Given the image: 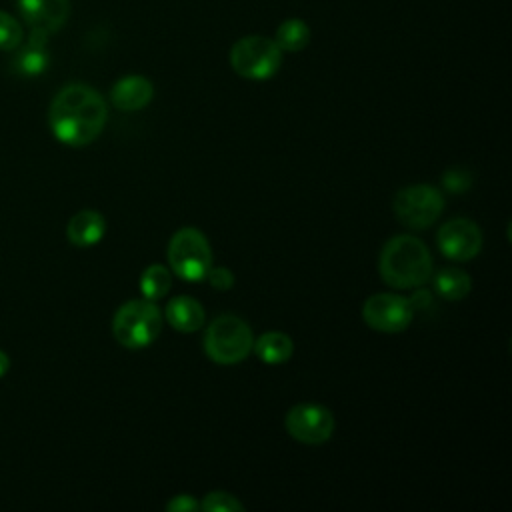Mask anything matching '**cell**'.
Instances as JSON below:
<instances>
[{
	"mask_svg": "<svg viewBox=\"0 0 512 512\" xmlns=\"http://www.w3.org/2000/svg\"><path fill=\"white\" fill-rule=\"evenodd\" d=\"M108 120V106L88 84H68L50 102L48 124L56 140L80 148L92 144Z\"/></svg>",
	"mask_w": 512,
	"mask_h": 512,
	"instance_id": "obj_1",
	"label": "cell"
},
{
	"mask_svg": "<svg viewBox=\"0 0 512 512\" xmlns=\"http://www.w3.org/2000/svg\"><path fill=\"white\" fill-rule=\"evenodd\" d=\"M432 268L434 262L428 246L412 234L392 236L378 256L380 278L396 290L424 286L432 276Z\"/></svg>",
	"mask_w": 512,
	"mask_h": 512,
	"instance_id": "obj_2",
	"label": "cell"
},
{
	"mask_svg": "<svg viewBox=\"0 0 512 512\" xmlns=\"http://www.w3.org/2000/svg\"><path fill=\"white\" fill-rule=\"evenodd\" d=\"M164 316L156 302L136 298L124 302L112 316V334L128 350L150 346L162 332Z\"/></svg>",
	"mask_w": 512,
	"mask_h": 512,
	"instance_id": "obj_3",
	"label": "cell"
},
{
	"mask_svg": "<svg viewBox=\"0 0 512 512\" xmlns=\"http://www.w3.org/2000/svg\"><path fill=\"white\" fill-rule=\"evenodd\" d=\"M202 344L212 362L232 366L252 352L254 332L240 316L220 314L208 324Z\"/></svg>",
	"mask_w": 512,
	"mask_h": 512,
	"instance_id": "obj_4",
	"label": "cell"
},
{
	"mask_svg": "<svg viewBox=\"0 0 512 512\" xmlns=\"http://www.w3.org/2000/svg\"><path fill=\"white\" fill-rule=\"evenodd\" d=\"M168 268L186 282L204 280L212 268V248L208 238L192 226L176 230L168 242Z\"/></svg>",
	"mask_w": 512,
	"mask_h": 512,
	"instance_id": "obj_5",
	"label": "cell"
},
{
	"mask_svg": "<svg viewBox=\"0 0 512 512\" xmlns=\"http://www.w3.org/2000/svg\"><path fill=\"white\" fill-rule=\"evenodd\" d=\"M282 64V50L272 38L250 34L230 48L232 70L246 80H268Z\"/></svg>",
	"mask_w": 512,
	"mask_h": 512,
	"instance_id": "obj_6",
	"label": "cell"
},
{
	"mask_svg": "<svg viewBox=\"0 0 512 512\" xmlns=\"http://www.w3.org/2000/svg\"><path fill=\"white\" fill-rule=\"evenodd\" d=\"M392 210L406 228L426 230L444 212V194L432 184H410L396 192Z\"/></svg>",
	"mask_w": 512,
	"mask_h": 512,
	"instance_id": "obj_7",
	"label": "cell"
},
{
	"mask_svg": "<svg viewBox=\"0 0 512 512\" xmlns=\"http://www.w3.org/2000/svg\"><path fill=\"white\" fill-rule=\"evenodd\" d=\"M414 318V306L408 296L398 292H378L364 300L362 320L376 332L400 334Z\"/></svg>",
	"mask_w": 512,
	"mask_h": 512,
	"instance_id": "obj_8",
	"label": "cell"
},
{
	"mask_svg": "<svg viewBox=\"0 0 512 512\" xmlns=\"http://www.w3.org/2000/svg\"><path fill=\"white\" fill-rule=\"evenodd\" d=\"M284 428L290 438L300 444L320 446L328 442L336 430L334 414L316 402L294 404L284 416Z\"/></svg>",
	"mask_w": 512,
	"mask_h": 512,
	"instance_id": "obj_9",
	"label": "cell"
},
{
	"mask_svg": "<svg viewBox=\"0 0 512 512\" xmlns=\"http://www.w3.org/2000/svg\"><path fill=\"white\" fill-rule=\"evenodd\" d=\"M438 250L456 262L472 260L482 250V230L480 226L464 216L446 220L436 232Z\"/></svg>",
	"mask_w": 512,
	"mask_h": 512,
	"instance_id": "obj_10",
	"label": "cell"
},
{
	"mask_svg": "<svg viewBox=\"0 0 512 512\" xmlns=\"http://www.w3.org/2000/svg\"><path fill=\"white\" fill-rule=\"evenodd\" d=\"M16 4L30 28L48 36L58 32L70 14V0H16Z\"/></svg>",
	"mask_w": 512,
	"mask_h": 512,
	"instance_id": "obj_11",
	"label": "cell"
},
{
	"mask_svg": "<svg viewBox=\"0 0 512 512\" xmlns=\"http://www.w3.org/2000/svg\"><path fill=\"white\" fill-rule=\"evenodd\" d=\"M154 98V86L148 78L130 74L114 82L110 88V102L120 112H138Z\"/></svg>",
	"mask_w": 512,
	"mask_h": 512,
	"instance_id": "obj_12",
	"label": "cell"
},
{
	"mask_svg": "<svg viewBox=\"0 0 512 512\" xmlns=\"http://www.w3.org/2000/svg\"><path fill=\"white\" fill-rule=\"evenodd\" d=\"M162 316L174 330H178L182 334L198 332L206 322V312H204V306L200 304V300H196L194 296H186V294L174 296L166 304Z\"/></svg>",
	"mask_w": 512,
	"mask_h": 512,
	"instance_id": "obj_13",
	"label": "cell"
},
{
	"mask_svg": "<svg viewBox=\"0 0 512 512\" xmlns=\"http://www.w3.org/2000/svg\"><path fill=\"white\" fill-rule=\"evenodd\" d=\"M106 234V220L100 212L96 210H80L76 212L66 226V238L70 240V244L80 246V248H88L98 244Z\"/></svg>",
	"mask_w": 512,
	"mask_h": 512,
	"instance_id": "obj_14",
	"label": "cell"
},
{
	"mask_svg": "<svg viewBox=\"0 0 512 512\" xmlns=\"http://www.w3.org/2000/svg\"><path fill=\"white\" fill-rule=\"evenodd\" d=\"M252 352L264 362V364H282L292 358L294 354V342L288 334L270 330L254 338Z\"/></svg>",
	"mask_w": 512,
	"mask_h": 512,
	"instance_id": "obj_15",
	"label": "cell"
},
{
	"mask_svg": "<svg viewBox=\"0 0 512 512\" xmlns=\"http://www.w3.org/2000/svg\"><path fill=\"white\" fill-rule=\"evenodd\" d=\"M46 38L48 34L40 30H32L26 46L16 56V68L24 76H38L48 66V52H46Z\"/></svg>",
	"mask_w": 512,
	"mask_h": 512,
	"instance_id": "obj_16",
	"label": "cell"
},
{
	"mask_svg": "<svg viewBox=\"0 0 512 512\" xmlns=\"http://www.w3.org/2000/svg\"><path fill=\"white\" fill-rule=\"evenodd\" d=\"M430 278H432L434 292L450 302L466 298L472 290V278L460 268H442Z\"/></svg>",
	"mask_w": 512,
	"mask_h": 512,
	"instance_id": "obj_17",
	"label": "cell"
},
{
	"mask_svg": "<svg viewBox=\"0 0 512 512\" xmlns=\"http://www.w3.org/2000/svg\"><path fill=\"white\" fill-rule=\"evenodd\" d=\"M140 292L146 300H160L170 292L172 286V270L164 264H150L140 274Z\"/></svg>",
	"mask_w": 512,
	"mask_h": 512,
	"instance_id": "obj_18",
	"label": "cell"
},
{
	"mask_svg": "<svg viewBox=\"0 0 512 512\" xmlns=\"http://www.w3.org/2000/svg\"><path fill=\"white\" fill-rule=\"evenodd\" d=\"M274 42L282 52H300L310 42V28L300 18H288L276 28Z\"/></svg>",
	"mask_w": 512,
	"mask_h": 512,
	"instance_id": "obj_19",
	"label": "cell"
},
{
	"mask_svg": "<svg viewBox=\"0 0 512 512\" xmlns=\"http://www.w3.org/2000/svg\"><path fill=\"white\" fill-rule=\"evenodd\" d=\"M200 510H204V512H242L244 504L230 492L212 490L202 498Z\"/></svg>",
	"mask_w": 512,
	"mask_h": 512,
	"instance_id": "obj_20",
	"label": "cell"
},
{
	"mask_svg": "<svg viewBox=\"0 0 512 512\" xmlns=\"http://www.w3.org/2000/svg\"><path fill=\"white\" fill-rule=\"evenodd\" d=\"M22 36L24 32L20 22L12 14L0 10V50L8 52L18 48L22 44Z\"/></svg>",
	"mask_w": 512,
	"mask_h": 512,
	"instance_id": "obj_21",
	"label": "cell"
},
{
	"mask_svg": "<svg viewBox=\"0 0 512 512\" xmlns=\"http://www.w3.org/2000/svg\"><path fill=\"white\" fill-rule=\"evenodd\" d=\"M442 184H444V190L452 194H462L472 186V176L462 168H452L444 174Z\"/></svg>",
	"mask_w": 512,
	"mask_h": 512,
	"instance_id": "obj_22",
	"label": "cell"
},
{
	"mask_svg": "<svg viewBox=\"0 0 512 512\" xmlns=\"http://www.w3.org/2000/svg\"><path fill=\"white\" fill-rule=\"evenodd\" d=\"M206 280L216 290H230L234 286V274L230 268L224 266H212L206 274Z\"/></svg>",
	"mask_w": 512,
	"mask_h": 512,
	"instance_id": "obj_23",
	"label": "cell"
},
{
	"mask_svg": "<svg viewBox=\"0 0 512 512\" xmlns=\"http://www.w3.org/2000/svg\"><path fill=\"white\" fill-rule=\"evenodd\" d=\"M168 512H194L200 510V502L190 494H176L166 502Z\"/></svg>",
	"mask_w": 512,
	"mask_h": 512,
	"instance_id": "obj_24",
	"label": "cell"
},
{
	"mask_svg": "<svg viewBox=\"0 0 512 512\" xmlns=\"http://www.w3.org/2000/svg\"><path fill=\"white\" fill-rule=\"evenodd\" d=\"M8 368H10V358L6 356L4 350H0V378L8 372Z\"/></svg>",
	"mask_w": 512,
	"mask_h": 512,
	"instance_id": "obj_25",
	"label": "cell"
}]
</instances>
